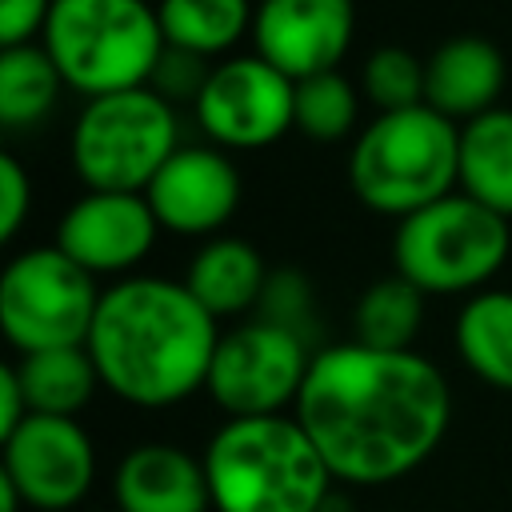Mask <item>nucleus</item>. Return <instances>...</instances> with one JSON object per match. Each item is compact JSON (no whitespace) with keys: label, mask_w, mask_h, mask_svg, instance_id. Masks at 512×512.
Masks as SVG:
<instances>
[{"label":"nucleus","mask_w":512,"mask_h":512,"mask_svg":"<svg viewBox=\"0 0 512 512\" xmlns=\"http://www.w3.org/2000/svg\"><path fill=\"white\" fill-rule=\"evenodd\" d=\"M344 488L412 476L448 436L452 384L424 352H380L356 340L324 344L292 408Z\"/></svg>","instance_id":"obj_1"},{"label":"nucleus","mask_w":512,"mask_h":512,"mask_svg":"<svg viewBox=\"0 0 512 512\" xmlns=\"http://www.w3.org/2000/svg\"><path fill=\"white\" fill-rule=\"evenodd\" d=\"M220 320L168 276H124L100 292L88 356L100 384L132 408H176L204 392Z\"/></svg>","instance_id":"obj_2"},{"label":"nucleus","mask_w":512,"mask_h":512,"mask_svg":"<svg viewBox=\"0 0 512 512\" xmlns=\"http://www.w3.org/2000/svg\"><path fill=\"white\" fill-rule=\"evenodd\" d=\"M200 456L212 512H320L336 488L324 456L292 412L224 420Z\"/></svg>","instance_id":"obj_3"},{"label":"nucleus","mask_w":512,"mask_h":512,"mask_svg":"<svg viewBox=\"0 0 512 512\" xmlns=\"http://www.w3.org/2000/svg\"><path fill=\"white\" fill-rule=\"evenodd\" d=\"M460 184V124L428 104L376 112L352 140L348 188L352 196L392 220H404Z\"/></svg>","instance_id":"obj_4"},{"label":"nucleus","mask_w":512,"mask_h":512,"mask_svg":"<svg viewBox=\"0 0 512 512\" xmlns=\"http://www.w3.org/2000/svg\"><path fill=\"white\" fill-rule=\"evenodd\" d=\"M40 44L84 100L144 88L168 48L152 0H52Z\"/></svg>","instance_id":"obj_5"},{"label":"nucleus","mask_w":512,"mask_h":512,"mask_svg":"<svg viewBox=\"0 0 512 512\" xmlns=\"http://www.w3.org/2000/svg\"><path fill=\"white\" fill-rule=\"evenodd\" d=\"M512 256V220L476 204L460 188L392 232V268L424 296H476Z\"/></svg>","instance_id":"obj_6"},{"label":"nucleus","mask_w":512,"mask_h":512,"mask_svg":"<svg viewBox=\"0 0 512 512\" xmlns=\"http://www.w3.org/2000/svg\"><path fill=\"white\" fill-rule=\"evenodd\" d=\"M180 148V112L144 88L84 100L68 156L84 192H144Z\"/></svg>","instance_id":"obj_7"},{"label":"nucleus","mask_w":512,"mask_h":512,"mask_svg":"<svg viewBox=\"0 0 512 512\" xmlns=\"http://www.w3.org/2000/svg\"><path fill=\"white\" fill-rule=\"evenodd\" d=\"M100 284L56 244L20 248L0 276V328L8 344L28 356L44 348H80L88 344Z\"/></svg>","instance_id":"obj_8"},{"label":"nucleus","mask_w":512,"mask_h":512,"mask_svg":"<svg viewBox=\"0 0 512 512\" xmlns=\"http://www.w3.org/2000/svg\"><path fill=\"white\" fill-rule=\"evenodd\" d=\"M312 356L316 344L252 316L220 332L204 392L224 412V420L288 416L300 400Z\"/></svg>","instance_id":"obj_9"},{"label":"nucleus","mask_w":512,"mask_h":512,"mask_svg":"<svg viewBox=\"0 0 512 512\" xmlns=\"http://www.w3.org/2000/svg\"><path fill=\"white\" fill-rule=\"evenodd\" d=\"M296 80L272 68L264 56H224L192 104V120L208 144L224 152H256L292 132Z\"/></svg>","instance_id":"obj_10"},{"label":"nucleus","mask_w":512,"mask_h":512,"mask_svg":"<svg viewBox=\"0 0 512 512\" xmlns=\"http://www.w3.org/2000/svg\"><path fill=\"white\" fill-rule=\"evenodd\" d=\"M0 476L32 512H68L96 484V444L76 416H28L0 440Z\"/></svg>","instance_id":"obj_11"},{"label":"nucleus","mask_w":512,"mask_h":512,"mask_svg":"<svg viewBox=\"0 0 512 512\" xmlns=\"http://www.w3.org/2000/svg\"><path fill=\"white\" fill-rule=\"evenodd\" d=\"M156 236L160 224L144 192H84L60 212L52 244L96 280H124L148 260Z\"/></svg>","instance_id":"obj_12"},{"label":"nucleus","mask_w":512,"mask_h":512,"mask_svg":"<svg viewBox=\"0 0 512 512\" xmlns=\"http://www.w3.org/2000/svg\"><path fill=\"white\" fill-rule=\"evenodd\" d=\"M240 168L216 144H180L172 160L144 188L160 232L212 240L240 208Z\"/></svg>","instance_id":"obj_13"},{"label":"nucleus","mask_w":512,"mask_h":512,"mask_svg":"<svg viewBox=\"0 0 512 512\" xmlns=\"http://www.w3.org/2000/svg\"><path fill=\"white\" fill-rule=\"evenodd\" d=\"M356 0H260L252 20L256 56L288 80L336 72L352 52Z\"/></svg>","instance_id":"obj_14"},{"label":"nucleus","mask_w":512,"mask_h":512,"mask_svg":"<svg viewBox=\"0 0 512 512\" xmlns=\"http://www.w3.org/2000/svg\"><path fill=\"white\" fill-rule=\"evenodd\" d=\"M112 504L116 512H212L204 456L164 440L128 448L112 468Z\"/></svg>","instance_id":"obj_15"},{"label":"nucleus","mask_w":512,"mask_h":512,"mask_svg":"<svg viewBox=\"0 0 512 512\" xmlns=\"http://www.w3.org/2000/svg\"><path fill=\"white\" fill-rule=\"evenodd\" d=\"M508 80L504 52L484 36H452L424 56V104L448 116L452 124H468L492 108H500V92Z\"/></svg>","instance_id":"obj_16"},{"label":"nucleus","mask_w":512,"mask_h":512,"mask_svg":"<svg viewBox=\"0 0 512 512\" xmlns=\"http://www.w3.org/2000/svg\"><path fill=\"white\" fill-rule=\"evenodd\" d=\"M268 276H272V268L264 264V256L252 240L220 232L192 252V260L184 268V288L216 320H236V316H248L260 308Z\"/></svg>","instance_id":"obj_17"},{"label":"nucleus","mask_w":512,"mask_h":512,"mask_svg":"<svg viewBox=\"0 0 512 512\" xmlns=\"http://www.w3.org/2000/svg\"><path fill=\"white\" fill-rule=\"evenodd\" d=\"M452 344L476 380L512 392V288H484L468 296L456 312Z\"/></svg>","instance_id":"obj_18"},{"label":"nucleus","mask_w":512,"mask_h":512,"mask_svg":"<svg viewBox=\"0 0 512 512\" xmlns=\"http://www.w3.org/2000/svg\"><path fill=\"white\" fill-rule=\"evenodd\" d=\"M464 196L512 220V108H492L460 124V184Z\"/></svg>","instance_id":"obj_19"},{"label":"nucleus","mask_w":512,"mask_h":512,"mask_svg":"<svg viewBox=\"0 0 512 512\" xmlns=\"http://www.w3.org/2000/svg\"><path fill=\"white\" fill-rule=\"evenodd\" d=\"M12 368H16V380L24 388L32 416H76L88 408L96 388H104L84 344L80 348L28 352Z\"/></svg>","instance_id":"obj_20"},{"label":"nucleus","mask_w":512,"mask_h":512,"mask_svg":"<svg viewBox=\"0 0 512 512\" xmlns=\"http://www.w3.org/2000/svg\"><path fill=\"white\" fill-rule=\"evenodd\" d=\"M164 40L204 60H224L244 36H252V0H156Z\"/></svg>","instance_id":"obj_21"},{"label":"nucleus","mask_w":512,"mask_h":512,"mask_svg":"<svg viewBox=\"0 0 512 512\" xmlns=\"http://www.w3.org/2000/svg\"><path fill=\"white\" fill-rule=\"evenodd\" d=\"M424 292L400 272L372 280L352 304V340L380 352H412L424 328Z\"/></svg>","instance_id":"obj_22"},{"label":"nucleus","mask_w":512,"mask_h":512,"mask_svg":"<svg viewBox=\"0 0 512 512\" xmlns=\"http://www.w3.org/2000/svg\"><path fill=\"white\" fill-rule=\"evenodd\" d=\"M64 76L44 52V44L0 48V124L4 132L36 128L52 116L64 92Z\"/></svg>","instance_id":"obj_23"},{"label":"nucleus","mask_w":512,"mask_h":512,"mask_svg":"<svg viewBox=\"0 0 512 512\" xmlns=\"http://www.w3.org/2000/svg\"><path fill=\"white\" fill-rule=\"evenodd\" d=\"M360 84H352L340 68L320 72L308 80H296V108H292V128L304 140L316 144H336L348 140L356 120H360ZM360 132V128H356Z\"/></svg>","instance_id":"obj_24"},{"label":"nucleus","mask_w":512,"mask_h":512,"mask_svg":"<svg viewBox=\"0 0 512 512\" xmlns=\"http://www.w3.org/2000/svg\"><path fill=\"white\" fill-rule=\"evenodd\" d=\"M360 96L376 112H400L424 104V60L400 44L368 52L360 68Z\"/></svg>","instance_id":"obj_25"},{"label":"nucleus","mask_w":512,"mask_h":512,"mask_svg":"<svg viewBox=\"0 0 512 512\" xmlns=\"http://www.w3.org/2000/svg\"><path fill=\"white\" fill-rule=\"evenodd\" d=\"M260 320H272L296 336H304L312 344L316 336V308H312V284L300 268H276L268 276V288H264V300L256 308Z\"/></svg>","instance_id":"obj_26"},{"label":"nucleus","mask_w":512,"mask_h":512,"mask_svg":"<svg viewBox=\"0 0 512 512\" xmlns=\"http://www.w3.org/2000/svg\"><path fill=\"white\" fill-rule=\"evenodd\" d=\"M208 76H212V60L168 44L164 56H160V64H156V72H152V80H148V88L160 92L172 108H180V104H196L200 100Z\"/></svg>","instance_id":"obj_27"},{"label":"nucleus","mask_w":512,"mask_h":512,"mask_svg":"<svg viewBox=\"0 0 512 512\" xmlns=\"http://www.w3.org/2000/svg\"><path fill=\"white\" fill-rule=\"evenodd\" d=\"M0 196H4V216H0V240H16L28 212H32V176L20 164V156L0 152Z\"/></svg>","instance_id":"obj_28"},{"label":"nucleus","mask_w":512,"mask_h":512,"mask_svg":"<svg viewBox=\"0 0 512 512\" xmlns=\"http://www.w3.org/2000/svg\"><path fill=\"white\" fill-rule=\"evenodd\" d=\"M52 0H0V48L40 44Z\"/></svg>","instance_id":"obj_29"},{"label":"nucleus","mask_w":512,"mask_h":512,"mask_svg":"<svg viewBox=\"0 0 512 512\" xmlns=\"http://www.w3.org/2000/svg\"><path fill=\"white\" fill-rule=\"evenodd\" d=\"M28 416H32V412H28L24 388H20V380H16V368L4 364V368H0V440L12 436Z\"/></svg>","instance_id":"obj_30"},{"label":"nucleus","mask_w":512,"mask_h":512,"mask_svg":"<svg viewBox=\"0 0 512 512\" xmlns=\"http://www.w3.org/2000/svg\"><path fill=\"white\" fill-rule=\"evenodd\" d=\"M320 512H356V504H352L348 488H344V484H336V488L328 492V500L320 504Z\"/></svg>","instance_id":"obj_31"}]
</instances>
